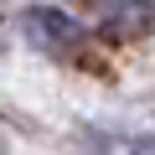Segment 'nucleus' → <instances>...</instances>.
<instances>
[{"instance_id": "obj_1", "label": "nucleus", "mask_w": 155, "mask_h": 155, "mask_svg": "<svg viewBox=\"0 0 155 155\" xmlns=\"http://www.w3.org/2000/svg\"><path fill=\"white\" fill-rule=\"evenodd\" d=\"M31 36H36L41 47H52V52H62V47L78 41V31H72L57 11H36V16H31Z\"/></svg>"}, {"instance_id": "obj_2", "label": "nucleus", "mask_w": 155, "mask_h": 155, "mask_svg": "<svg viewBox=\"0 0 155 155\" xmlns=\"http://www.w3.org/2000/svg\"><path fill=\"white\" fill-rule=\"evenodd\" d=\"M129 155H155V134H150V140H140V145H134Z\"/></svg>"}]
</instances>
